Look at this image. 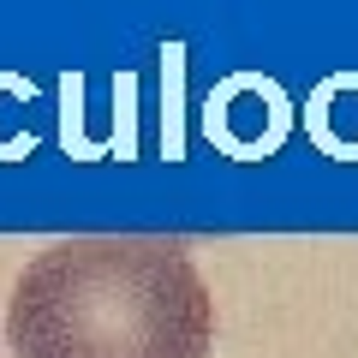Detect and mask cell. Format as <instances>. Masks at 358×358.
I'll use <instances>...</instances> for the list:
<instances>
[{
  "instance_id": "7a4b0ae2",
  "label": "cell",
  "mask_w": 358,
  "mask_h": 358,
  "mask_svg": "<svg viewBox=\"0 0 358 358\" xmlns=\"http://www.w3.org/2000/svg\"><path fill=\"white\" fill-rule=\"evenodd\" d=\"M167 155H179V60H185V48L179 42H167Z\"/></svg>"
},
{
  "instance_id": "6da1fadb",
  "label": "cell",
  "mask_w": 358,
  "mask_h": 358,
  "mask_svg": "<svg viewBox=\"0 0 358 358\" xmlns=\"http://www.w3.org/2000/svg\"><path fill=\"white\" fill-rule=\"evenodd\" d=\"M6 341L18 358H203L215 299L167 239H66L18 275Z\"/></svg>"
}]
</instances>
